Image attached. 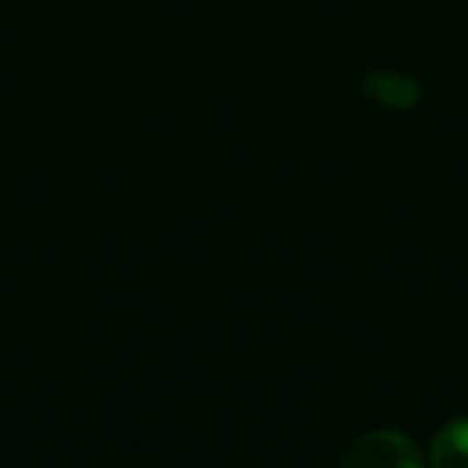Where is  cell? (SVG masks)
I'll use <instances>...</instances> for the list:
<instances>
[{
	"mask_svg": "<svg viewBox=\"0 0 468 468\" xmlns=\"http://www.w3.org/2000/svg\"><path fill=\"white\" fill-rule=\"evenodd\" d=\"M343 468H428V458L406 433L381 428L359 436L348 447Z\"/></svg>",
	"mask_w": 468,
	"mask_h": 468,
	"instance_id": "1",
	"label": "cell"
},
{
	"mask_svg": "<svg viewBox=\"0 0 468 468\" xmlns=\"http://www.w3.org/2000/svg\"><path fill=\"white\" fill-rule=\"evenodd\" d=\"M359 90L367 99H373L378 104H387L392 110H411L422 99V85L414 77L400 74V71H381V69L370 71L362 80Z\"/></svg>",
	"mask_w": 468,
	"mask_h": 468,
	"instance_id": "2",
	"label": "cell"
},
{
	"mask_svg": "<svg viewBox=\"0 0 468 468\" xmlns=\"http://www.w3.org/2000/svg\"><path fill=\"white\" fill-rule=\"evenodd\" d=\"M428 468H468V417L447 422L431 450H428Z\"/></svg>",
	"mask_w": 468,
	"mask_h": 468,
	"instance_id": "3",
	"label": "cell"
}]
</instances>
